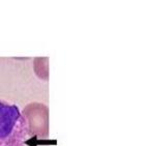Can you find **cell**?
<instances>
[{
  "label": "cell",
  "mask_w": 145,
  "mask_h": 146,
  "mask_svg": "<svg viewBox=\"0 0 145 146\" xmlns=\"http://www.w3.org/2000/svg\"><path fill=\"white\" fill-rule=\"evenodd\" d=\"M27 131L16 105L0 101V146H24Z\"/></svg>",
  "instance_id": "obj_1"
},
{
  "label": "cell",
  "mask_w": 145,
  "mask_h": 146,
  "mask_svg": "<svg viewBox=\"0 0 145 146\" xmlns=\"http://www.w3.org/2000/svg\"><path fill=\"white\" fill-rule=\"evenodd\" d=\"M26 124L27 136L39 140L49 136V108L42 103L28 104L21 112Z\"/></svg>",
  "instance_id": "obj_2"
},
{
  "label": "cell",
  "mask_w": 145,
  "mask_h": 146,
  "mask_svg": "<svg viewBox=\"0 0 145 146\" xmlns=\"http://www.w3.org/2000/svg\"><path fill=\"white\" fill-rule=\"evenodd\" d=\"M49 59L48 58H35L34 59V72L36 76L43 80L49 79Z\"/></svg>",
  "instance_id": "obj_3"
}]
</instances>
